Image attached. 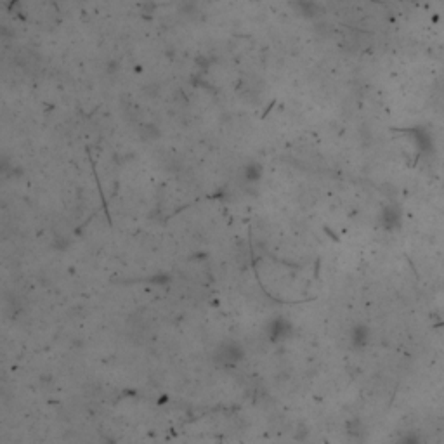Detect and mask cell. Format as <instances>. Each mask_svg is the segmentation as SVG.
<instances>
[{"label": "cell", "mask_w": 444, "mask_h": 444, "mask_svg": "<svg viewBox=\"0 0 444 444\" xmlns=\"http://www.w3.org/2000/svg\"><path fill=\"white\" fill-rule=\"evenodd\" d=\"M219 363L222 364H238L243 356L241 345L238 342H224L217 349Z\"/></svg>", "instance_id": "6da1fadb"}, {"label": "cell", "mask_w": 444, "mask_h": 444, "mask_svg": "<svg viewBox=\"0 0 444 444\" xmlns=\"http://www.w3.org/2000/svg\"><path fill=\"white\" fill-rule=\"evenodd\" d=\"M262 177V165L257 162H250L245 167V179L246 182H259Z\"/></svg>", "instance_id": "7a4b0ae2"}, {"label": "cell", "mask_w": 444, "mask_h": 444, "mask_svg": "<svg viewBox=\"0 0 444 444\" xmlns=\"http://www.w3.org/2000/svg\"><path fill=\"white\" fill-rule=\"evenodd\" d=\"M141 137H143V141H156L160 137V131L155 123H144L141 127Z\"/></svg>", "instance_id": "3957f363"}]
</instances>
